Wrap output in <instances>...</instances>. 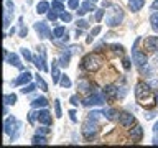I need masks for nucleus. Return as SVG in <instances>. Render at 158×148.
<instances>
[{
  "label": "nucleus",
  "instance_id": "nucleus-48",
  "mask_svg": "<svg viewBox=\"0 0 158 148\" xmlns=\"http://www.w3.org/2000/svg\"><path fill=\"white\" fill-rule=\"evenodd\" d=\"M112 49H115L117 53H123V46H120V44H114Z\"/></svg>",
  "mask_w": 158,
  "mask_h": 148
},
{
  "label": "nucleus",
  "instance_id": "nucleus-40",
  "mask_svg": "<svg viewBox=\"0 0 158 148\" xmlns=\"http://www.w3.org/2000/svg\"><path fill=\"white\" fill-rule=\"evenodd\" d=\"M76 25H77V28L86 30V28L89 27V22H87V20H82V18H81V20H77V23H76Z\"/></svg>",
  "mask_w": 158,
  "mask_h": 148
},
{
  "label": "nucleus",
  "instance_id": "nucleus-52",
  "mask_svg": "<svg viewBox=\"0 0 158 148\" xmlns=\"http://www.w3.org/2000/svg\"><path fill=\"white\" fill-rule=\"evenodd\" d=\"M155 115H156L155 112H148V113H147V118H153V117H155Z\"/></svg>",
  "mask_w": 158,
  "mask_h": 148
},
{
  "label": "nucleus",
  "instance_id": "nucleus-33",
  "mask_svg": "<svg viewBox=\"0 0 158 148\" xmlns=\"http://www.w3.org/2000/svg\"><path fill=\"white\" fill-rule=\"evenodd\" d=\"M22 54H23V58L27 59V63H33V54L30 53V49L22 48Z\"/></svg>",
  "mask_w": 158,
  "mask_h": 148
},
{
  "label": "nucleus",
  "instance_id": "nucleus-53",
  "mask_svg": "<svg viewBox=\"0 0 158 148\" xmlns=\"http://www.w3.org/2000/svg\"><path fill=\"white\" fill-rule=\"evenodd\" d=\"M153 132H158V120H156L155 125H153Z\"/></svg>",
  "mask_w": 158,
  "mask_h": 148
},
{
  "label": "nucleus",
  "instance_id": "nucleus-26",
  "mask_svg": "<svg viewBox=\"0 0 158 148\" xmlns=\"http://www.w3.org/2000/svg\"><path fill=\"white\" fill-rule=\"evenodd\" d=\"M81 8H82L86 13H87V12H94V10H97L92 0H91V2H89V0H84V2H82V5H81Z\"/></svg>",
  "mask_w": 158,
  "mask_h": 148
},
{
  "label": "nucleus",
  "instance_id": "nucleus-19",
  "mask_svg": "<svg viewBox=\"0 0 158 148\" xmlns=\"http://www.w3.org/2000/svg\"><path fill=\"white\" fill-rule=\"evenodd\" d=\"M69 59H71V53L66 49V51L61 53V56H59V59H58L59 68H68L69 66Z\"/></svg>",
  "mask_w": 158,
  "mask_h": 148
},
{
  "label": "nucleus",
  "instance_id": "nucleus-55",
  "mask_svg": "<svg viewBox=\"0 0 158 148\" xmlns=\"http://www.w3.org/2000/svg\"><path fill=\"white\" fill-rule=\"evenodd\" d=\"M155 101H156V104H158V94H156V96H155Z\"/></svg>",
  "mask_w": 158,
  "mask_h": 148
},
{
  "label": "nucleus",
  "instance_id": "nucleus-29",
  "mask_svg": "<svg viewBox=\"0 0 158 148\" xmlns=\"http://www.w3.org/2000/svg\"><path fill=\"white\" fill-rule=\"evenodd\" d=\"M15 102H17V96H15V94H5V96H3V104H7V105H13Z\"/></svg>",
  "mask_w": 158,
  "mask_h": 148
},
{
  "label": "nucleus",
  "instance_id": "nucleus-49",
  "mask_svg": "<svg viewBox=\"0 0 158 148\" xmlns=\"http://www.w3.org/2000/svg\"><path fill=\"white\" fill-rule=\"evenodd\" d=\"M150 10H152V12H156V10H158V0H155V2L152 3V7H150Z\"/></svg>",
  "mask_w": 158,
  "mask_h": 148
},
{
  "label": "nucleus",
  "instance_id": "nucleus-22",
  "mask_svg": "<svg viewBox=\"0 0 158 148\" xmlns=\"http://www.w3.org/2000/svg\"><path fill=\"white\" fill-rule=\"evenodd\" d=\"M101 31H102V27H101V25H97V27H94V28L91 30V33L87 35V39H86V43H87V44H91V43L94 41V38H96V36H97V35L101 33Z\"/></svg>",
  "mask_w": 158,
  "mask_h": 148
},
{
  "label": "nucleus",
  "instance_id": "nucleus-46",
  "mask_svg": "<svg viewBox=\"0 0 158 148\" xmlns=\"http://www.w3.org/2000/svg\"><path fill=\"white\" fill-rule=\"evenodd\" d=\"M104 13H106V10H97V12H96V22H101L102 17H104Z\"/></svg>",
  "mask_w": 158,
  "mask_h": 148
},
{
  "label": "nucleus",
  "instance_id": "nucleus-21",
  "mask_svg": "<svg viewBox=\"0 0 158 148\" xmlns=\"http://www.w3.org/2000/svg\"><path fill=\"white\" fill-rule=\"evenodd\" d=\"M77 89L82 91V92H89L92 89V86H91V82H89L87 79H77Z\"/></svg>",
  "mask_w": 158,
  "mask_h": 148
},
{
  "label": "nucleus",
  "instance_id": "nucleus-10",
  "mask_svg": "<svg viewBox=\"0 0 158 148\" xmlns=\"http://www.w3.org/2000/svg\"><path fill=\"white\" fill-rule=\"evenodd\" d=\"M5 61H7L8 64H12V66H15V68H18L20 71H23V64L20 63V58L17 56L15 53H8V51H5Z\"/></svg>",
  "mask_w": 158,
  "mask_h": 148
},
{
  "label": "nucleus",
  "instance_id": "nucleus-41",
  "mask_svg": "<svg viewBox=\"0 0 158 148\" xmlns=\"http://www.w3.org/2000/svg\"><path fill=\"white\" fill-rule=\"evenodd\" d=\"M68 7L71 8V10L79 8V0H68Z\"/></svg>",
  "mask_w": 158,
  "mask_h": 148
},
{
  "label": "nucleus",
  "instance_id": "nucleus-39",
  "mask_svg": "<svg viewBox=\"0 0 158 148\" xmlns=\"http://www.w3.org/2000/svg\"><path fill=\"white\" fill-rule=\"evenodd\" d=\"M48 133H49V128H48V125L36 128V135H48Z\"/></svg>",
  "mask_w": 158,
  "mask_h": 148
},
{
  "label": "nucleus",
  "instance_id": "nucleus-12",
  "mask_svg": "<svg viewBox=\"0 0 158 148\" xmlns=\"http://www.w3.org/2000/svg\"><path fill=\"white\" fill-rule=\"evenodd\" d=\"M118 122H120V125H123V127H132L133 123H135V117L128 112H122V113H118Z\"/></svg>",
  "mask_w": 158,
  "mask_h": 148
},
{
  "label": "nucleus",
  "instance_id": "nucleus-23",
  "mask_svg": "<svg viewBox=\"0 0 158 148\" xmlns=\"http://www.w3.org/2000/svg\"><path fill=\"white\" fill-rule=\"evenodd\" d=\"M66 33H68V30L64 28V27L54 28V31H53V39H63L64 36H66Z\"/></svg>",
  "mask_w": 158,
  "mask_h": 148
},
{
  "label": "nucleus",
  "instance_id": "nucleus-34",
  "mask_svg": "<svg viewBox=\"0 0 158 148\" xmlns=\"http://www.w3.org/2000/svg\"><path fill=\"white\" fill-rule=\"evenodd\" d=\"M54 113H56V117H63V112H61V102H59V99L54 101Z\"/></svg>",
  "mask_w": 158,
  "mask_h": 148
},
{
  "label": "nucleus",
  "instance_id": "nucleus-30",
  "mask_svg": "<svg viewBox=\"0 0 158 148\" xmlns=\"http://www.w3.org/2000/svg\"><path fill=\"white\" fill-rule=\"evenodd\" d=\"M36 86L41 89L43 92H46V91H48V84L44 82V79H43L41 76H36Z\"/></svg>",
  "mask_w": 158,
  "mask_h": 148
},
{
  "label": "nucleus",
  "instance_id": "nucleus-44",
  "mask_svg": "<svg viewBox=\"0 0 158 148\" xmlns=\"http://www.w3.org/2000/svg\"><path fill=\"white\" fill-rule=\"evenodd\" d=\"M5 10H8V12H13V10H15V5H13V2H10V0H7V2H5Z\"/></svg>",
  "mask_w": 158,
  "mask_h": 148
},
{
  "label": "nucleus",
  "instance_id": "nucleus-45",
  "mask_svg": "<svg viewBox=\"0 0 158 148\" xmlns=\"http://www.w3.org/2000/svg\"><path fill=\"white\" fill-rule=\"evenodd\" d=\"M69 102H71L73 105H79V102H81V99H79V96H71V99H69Z\"/></svg>",
  "mask_w": 158,
  "mask_h": 148
},
{
  "label": "nucleus",
  "instance_id": "nucleus-32",
  "mask_svg": "<svg viewBox=\"0 0 158 148\" xmlns=\"http://www.w3.org/2000/svg\"><path fill=\"white\" fill-rule=\"evenodd\" d=\"M59 84H61V87H64V89H69L71 87V79H69L68 76H61V81H59Z\"/></svg>",
  "mask_w": 158,
  "mask_h": 148
},
{
  "label": "nucleus",
  "instance_id": "nucleus-2",
  "mask_svg": "<svg viewBox=\"0 0 158 148\" xmlns=\"http://www.w3.org/2000/svg\"><path fill=\"white\" fill-rule=\"evenodd\" d=\"M123 20V10L120 7H117V5H112L110 10H107V15H106V25L107 27H117V25H120Z\"/></svg>",
  "mask_w": 158,
  "mask_h": 148
},
{
  "label": "nucleus",
  "instance_id": "nucleus-3",
  "mask_svg": "<svg viewBox=\"0 0 158 148\" xmlns=\"http://www.w3.org/2000/svg\"><path fill=\"white\" fill-rule=\"evenodd\" d=\"M101 66H102V59L96 53H89L82 59V69H86L89 72H96Z\"/></svg>",
  "mask_w": 158,
  "mask_h": 148
},
{
  "label": "nucleus",
  "instance_id": "nucleus-31",
  "mask_svg": "<svg viewBox=\"0 0 158 148\" xmlns=\"http://www.w3.org/2000/svg\"><path fill=\"white\" fill-rule=\"evenodd\" d=\"M51 8L61 13L63 10H64V7H63V2H61V0H53V3H51Z\"/></svg>",
  "mask_w": 158,
  "mask_h": 148
},
{
  "label": "nucleus",
  "instance_id": "nucleus-1",
  "mask_svg": "<svg viewBox=\"0 0 158 148\" xmlns=\"http://www.w3.org/2000/svg\"><path fill=\"white\" fill-rule=\"evenodd\" d=\"M135 97H137V101L140 105L148 107L152 104V97H153L150 86H148V84H143V82H138L135 86Z\"/></svg>",
  "mask_w": 158,
  "mask_h": 148
},
{
  "label": "nucleus",
  "instance_id": "nucleus-8",
  "mask_svg": "<svg viewBox=\"0 0 158 148\" xmlns=\"http://www.w3.org/2000/svg\"><path fill=\"white\" fill-rule=\"evenodd\" d=\"M35 31L38 33V36L41 38V39L53 38V36H51V30H49V27H48L46 22H38V23H35Z\"/></svg>",
  "mask_w": 158,
  "mask_h": 148
},
{
  "label": "nucleus",
  "instance_id": "nucleus-42",
  "mask_svg": "<svg viewBox=\"0 0 158 148\" xmlns=\"http://www.w3.org/2000/svg\"><path fill=\"white\" fill-rule=\"evenodd\" d=\"M36 120H38L36 112H30V113H28V122H30V123H35Z\"/></svg>",
  "mask_w": 158,
  "mask_h": 148
},
{
  "label": "nucleus",
  "instance_id": "nucleus-17",
  "mask_svg": "<svg viewBox=\"0 0 158 148\" xmlns=\"http://www.w3.org/2000/svg\"><path fill=\"white\" fill-rule=\"evenodd\" d=\"M130 138H132L133 142H140L142 138H143V128L140 125L133 127L132 130H130Z\"/></svg>",
  "mask_w": 158,
  "mask_h": 148
},
{
  "label": "nucleus",
  "instance_id": "nucleus-50",
  "mask_svg": "<svg viewBox=\"0 0 158 148\" xmlns=\"http://www.w3.org/2000/svg\"><path fill=\"white\" fill-rule=\"evenodd\" d=\"M123 68H125V69L130 68V61H128V58H123Z\"/></svg>",
  "mask_w": 158,
  "mask_h": 148
},
{
  "label": "nucleus",
  "instance_id": "nucleus-43",
  "mask_svg": "<svg viewBox=\"0 0 158 148\" xmlns=\"http://www.w3.org/2000/svg\"><path fill=\"white\" fill-rule=\"evenodd\" d=\"M20 27H22V30H20V38H25V36H27V33H28V30L23 27V23H22V18H20Z\"/></svg>",
  "mask_w": 158,
  "mask_h": 148
},
{
  "label": "nucleus",
  "instance_id": "nucleus-13",
  "mask_svg": "<svg viewBox=\"0 0 158 148\" xmlns=\"http://www.w3.org/2000/svg\"><path fill=\"white\" fill-rule=\"evenodd\" d=\"M36 115H38V122H40V123H43V125H51L53 117H51V113H49L46 109H41V110H38Z\"/></svg>",
  "mask_w": 158,
  "mask_h": 148
},
{
  "label": "nucleus",
  "instance_id": "nucleus-56",
  "mask_svg": "<svg viewBox=\"0 0 158 148\" xmlns=\"http://www.w3.org/2000/svg\"><path fill=\"white\" fill-rule=\"evenodd\" d=\"M92 2H94V3H96V2H99V0H92Z\"/></svg>",
  "mask_w": 158,
  "mask_h": 148
},
{
  "label": "nucleus",
  "instance_id": "nucleus-20",
  "mask_svg": "<svg viewBox=\"0 0 158 148\" xmlns=\"http://www.w3.org/2000/svg\"><path fill=\"white\" fill-rule=\"evenodd\" d=\"M30 104H31L33 109H46L48 107V99L46 97H38V99H35V101L30 102Z\"/></svg>",
  "mask_w": 158,
  "mask_h": 148
},
{
  "label": "nucleus",
  "instance_id": "nucleus-54",
  "mask_svg": "<svg viewBox=\"0 0 158 148\" xmlns=\"http://www.w3.org/2000/svg\"><path fill=\"white\" fill-rule=\"evenodd\" d=\"M153 145H158V138H155V140H153Z\"/></svg>",
  "mask_w": 158,
  "mask_h": 148
},
{
  "label": "nucleus",
  "instance_id": "nucleus-27",
  "mask_svg": "<svg viewBox=\"0 0 158 148\" xmlns=\"http://www.w3.org/2000/svg\"><path fill=\"white\" fill-rule=\"evenodd\" d=\"M150 25L153 31H158V12H153L150 17Z\"/></svg>",
  "mask_w": 158,
  "mask_h": 148
},
{
  "label": "nucleus",
  "instance_id": "nucleus-6",
  "mask_svg": "<svg viewBox=\"0 0 158 148\" xmlns=\"http://www.w3.org/2000/svg\"><path fill=\"white\" fill-rule=\"evenodd\" d=\"M104 104H106V97L101 92H92L91 96H87L82 101V105L86 107H96V105H104Z\"/></svg>",
  "mask_w": 158,
  "mask_h": 148
},
{
  "label": "nucleus",
  "instance_id": "nucleus-9",
  "mask_svg": "<svg viewBox=\"0 0 158 148\" xmlns=\"http://www.w3.org/2000/svg\"><path fill=\"white\" fill-rule=\"evenodd\" d=\"M41 54H38V56H33V64L38 68V71H48V66H46V63H44V48H41V51H40Z\"/></svg>",
  "mask_w": 158,
  "mask_h": 148
},
{
  "label": "nucleus",
  "instance_id": "nucleus-15",
  "mask_svg": "<svg viewBox=\"0 0 158 148\" xmlns=\"http://www.w3.org/2000/svg\"><path fill=\"white\" fill-rule=\"evenodd\" d=\"M145 46H147L148 51H152V53L158 51V36H148L145 39Z\"/></svg>",
  "mask_w": 158,
  "mask_h": 148
},
{
  "label": "nucleus",
  "instance_id": "nucleus-51",
  "mask_svg": "<svg viewBox=\"0 0 158 148\" xmlns=\"http://www.w3.org/2000/svg\"><path fill=\"white\" fill-rule=\"evenodd\" d=\"M110 7H112V3H110V2H106V0L102 2V8H110Z\"/></svg>",
  "mask_w": 158,
  "mask_h": 148
},
{
  "label": "nucleus",
  "instance_id": "nucleus-47",
  "mask_svg": "<svg viewBox=\"0 0 158 148\" xmlns=\"http://www.w3.org/2000/svg\"><path fill=\"white\" fill-rule=\"evenodd\" d=\"M69 117H71V120H73L74 123L77 122V117H76V112H74V110H69Z\"/></svg>",
  "mask_w": 158,
  "mask_h": 148
},
{
  "label": "nucleus",
  "instance_id": "nucleus-18",
  "mask_svg": "<svg viewBox=\"0 0 158 148\" xmlns=\"http://www.w3.org/2000/svg\"><path fill=\"white\" fill-rule=\"evenodd\" d=\"M143 5H145V0H128V8H130L133 13L140 12L143 8Z\"/></svg>",
  "mask_w": 158,
  "mask_h": 148
},
{
  "label": "nucleus",
  "instance_id": "nucleus-4",
  "mask_svg": "<svg viewBox=\"0 0 158 148\" xmlns=\"http://www.w3.org/2000/svg\"><path fill=\"white\" fill-rule=\"evenodd\" d=\"M20 127H22V123H20L13 115H12V117H7V120H5V123H3V130H5V133H7L10 138H12V140H15V138H17L18 128H20Z\"/></svg>",
  "mask_w": 158,
  "mask_h": 148
},
{
  "label": "nucleus",
  "instance_id": "nucleus-11",
  "mask_svg": "<svg viewBox=\"0 0 158 148\" xmlns=\"http://www.w3.org/2000/svg\"><path fill=\"white\" fill-rule=\"evenodd\" d=\"M31 79H33V74H31V72L23 71V72L13 81V84H15V86H27V84L31 82Z\"/></svg>",
  "mask_w": 158,
  "mask_h": 148
},
{
  "label": "nucleus",
  "instance_id": "nucleus-35",
  "mask_svg": "<svg viewBox=\"0 0 158 148\" xmlns=\"http://www.w3.org/2000/svg\"><path fill=\"white\" fill-rule=\"evenodd\" d=\"M59 18H61L64 23H69V22H71V20H73L71 13H68V12H61V13H59Z\"/></svg>",
  "mask_w": 158,
  "mask_h": 148
},
{
  "label": "nucleus",
  "instance_id": "nucleus-36",
  "mask_svg": "<svg viewBox=\"0 0 158 148\" xmlns=\"http://www.w3.org/2000/svg\"><path fill=\"white\" fill-rule=\"evenodd\" d=\"M35 89H36V86H35V84H27V86L22 89V94H30V92H33Z\"/></svg>",
  "mask_w": 158,
  "mask_h": 148
},
{
  "label": "nucleus",
  "instance_id": "nucleus-14",
  "mask_svg": "<svg viewBox=\"0 0 158 148\" xmlns=\"http://www.w3.org/2000/svg\"><path fill=\"white\" fill-rule=\"evenodd\" d=\"M118 89H120V87L114 86V84H109V86H106V87H104V96H106V97H109V99L120 97V92H118Z\"/></svg>",
  "mask_w": 158,
  "mask_h": 148
},
{
  "label": "nucleus",
  "instance_id": "nucleus-5",
  "mask_svg": "<svg viewBox=\"0 0 158 148\" xmlns=\"http://www.w3.org/2000/svg\"><path fill=\"white\" fill-rule=\"evenodd\" d=\"M97 133V118L87 117V120L82 123V135L86 138H92Z\"/></svg>",
  "mask_w": 158,
  "mask_h": 148
},
{
  "label": "nucleus",
  "instance_id": "nucleus-57",
  "mask_svg": "<svg viewBox=\"0 0 158 148\" xmlns=\"http://www.w3.org/2000/svg\"><path fill=\"white\" fill-rule=\"evenodd\" d=\"M61 2H64V0H61Z\"/></svg>",
  "mask_w": 158,
  "mask_h": 148
},
{
  "label": "nucleus",
  "instance_id": "nucleus-25",
  "mask_svg": "<svg viewBox=\"0 0 158 148\" xmlns=\"http://www.w3.org/2000/svg\"><path fill=\"white\" fill-rule=\"evenodd\" d=\"M31 145H48V140L44 138V135H36L31 138Z\"/></svg>",
  "mask_w": 158,
  "mask_h": 148
},
{
  "label": "nucleus",
  "instance_id": "nucleus-24",
  "mask_svg": "<svg viewBox=\"0 0 158 148\" xmlns=\"http://www.w3.org/2000/svg\"><path fill=\"white\" fill-rule=\"evenodd\" d=\"M49 8H51V5H49L48 2H44V0H41V2L36 5V12H38L40 15L48 13V12H49Z\"/></svg>",
  "mask_w": 158,
  "mask_h": 148
},
{
  "label": "nucleus",
  "instance_id": "nucleus-7",
  "mask_svg": "<svg viewBox=\"0 0 158 148\" xmlns=\"http://www.w3.org/2000/svg\"><path fill=\"white\" fill-rule=\"evenodd\" d=\"M132 59H133V63H135V66L138 69L147 68V64H148L145 53H142V51H138V49H137V43H135V46H133V49H132Z\"/></svg>",
  "mask_w": 158,
  "mask_h": 148
},
{
  "label": "nucleus",
  "instance_id": "nucleus-38",
  "mask_svg": "<svg viewBox=\"0 0 158 148\" xmlns=\"http://www.w3.org/2000/svg\"><path fill=\"white\" fill-rule=\"evenodd\" d=\"M58 13L59 12H56V10H49V12L46 13L48 15V20H49V22H54V20L58 18Z\"/></svg>",
  "mask_w": 158,
  "mask_h": 148
},
{
  "label": "nucleus",
  "instance_id": "nucleus-16",
  "mask_svg": "<svg viewBox=\"0 0 158 148\" xmlns=\"http://www.w3.org/2000/svg\"><path fill=\"white\" fill-rule=\"evenodd\" d=\"M61 71H59V64L58 61H53V68H51V77H53V82L58 84L59 81H61Z\"/></svg>",
  "mask_w": 158,
  "mask_h": 148
},
{
  "label": "nucleus",
  "instance_id": "nucleus-28",
  "mask_svg": "<svg viewBox=\"0 0 158 148\" xmlns=\"http://www.w3.org/2000/svg\"><path fill=\"white\" fill-rule=\"evenodd\" d=\"M102 113H104V117H106V118H109V120H112V118H115V115H118L115 109H104Z\"/></svg>",
  "mask_w": 158,
  "mask_h": 148
},
{
  "label": "nucleus",
  "instance_id": "nucleus-37",
  "mask_svg": "<svg viewBox=\"0 0 158 148\" xmlns=\"http://www.w3.org/2000/svg\"><path fill=\"white\" fill-rule=\"evenodd\" d=\"M69 53L71 54H76V53H81V46H79V44H71V46L69 48H66Z\"/></svg>",
  "mask_w": 158,
  "mask_h": 148
}]
</instances>
